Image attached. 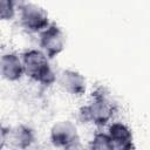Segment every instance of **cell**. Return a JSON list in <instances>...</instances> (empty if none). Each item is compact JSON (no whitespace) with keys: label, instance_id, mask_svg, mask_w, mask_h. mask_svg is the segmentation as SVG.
<instances>
[{"label":"cell","instance_id":"obj_11","mask_svg":"<svg viewBox=\"0 0 150 150\" xmlns=\"http://www.w3.org/2000/svg\"><path fill=\"white\" fill-rule=\"evenodd\" d=\"M18 0H1L0 16L2 20H11L15 15V6Z\"/></svg>","mask_w":150,"mask_h":150},{"label":"cell","instance_id":"obj_10","mask_svg":"<svg viewBox=\"0 0 150 150\" xmlns=\"http://www.w3.org/2000/svg\"><path fill=\"white\" fill-rule=\"evenodd\" d=\"M90 149H97V150H112L114 145L111 143L109 134L105 132H97L94 135L93 139L90 141Z\"/></svg>","mask_w":150,"mask_h":150},{"label":"cell","instance_id":"obj_3","mask_svg":"<svg viewBox=\"0 0 150 150\" xmlns=\"http://www.w3.org/2000/svg\"><path fill=\"white\" fill-rule=\"evenodd\" d=\"M19 19L21 27L28 33H41L49 23L48 13L35 4H20Z\"/></svg>","mask_w":150,"mask_h":150},{"label":"cell","instance_id":"obj_6","mask_svg":"<svg viewBox=\"0 0 150 150\" xmlns=\"http://www.w3.org/2000/svg\"><path fill=\"white\" fill-rule=\"evenodd\" d=\"M59 84L64 91L73 96H82L87 89L83 75L73 69H64L60 73Z\"/></svg>","mask_w":150,"mask_h":150},{"label":"cell","instance_id":"obj_2","mask_svg":"<svg viewBox=\"0 0 150 150\" xmlns=\"http://www.w3.org/2000/svg\"><path fill=\"white\" fill-rule=\"evenodd\" d=\"M25 74L33 81L49 87L56 81V75L49 63V57L41 49H28L21 55Z\"/></svg>","mask_w":150,"mask_h":150},{"label":"cell","instance_id":"obj_4","mask_svg":"<svg viewBox=\"0 0 150 150\" xmlns=\"http://www.w3.org/2000/svg\"><path fill=\"white\" fill-rule=\"evenodd\" d=\"M50 142L56 148L77 149L81 146L76 125L70 121H60L50 129Z\"/></svg>","mask_w":150,"mask_h":150},{"label":"cell","instance_id":"obj_1","mask_svg":"<svg viewBox=\"0 0 150 150\" xmlns=\"http://www.w3.org/2000/svg\"><path fill=\"white\" fill-rule=\"evenodd\" d=\"M116 110L117 105L108 89L104 87H97L91 91L89 103L80 109L79 118L83 123L104 127L112 120Z\"/></svg>","mask_w":150,"mask_h":150},{"label":"cell","instance_id":"obj_9","mask_svg":"<svg viewBox=\"0 0 150 150\" xmlns=\"http://www.w3.org/2000/svg\"><path fill=\"white\" fill-rule=\"evenodd\" d=\"M1 135L8 136L11 143L19 149H27L29 148L34 141H35V134L34 130L27 125H18L14 129H8V131L2 128Z\"/></svg>","mask_w":150,"mask_h":150},{"label":"cell","instance_id":"obj_5","mask_svg":"<svg viewBox=\"0 0 150 150\" xmlns=\"http://www.w3.org/2000/svg\"><path fill=\"white\" fill-rule=\"evenodd\" d=\"M39 34V46L49 59H54L64 49L66 38L56 23H50Z\"/></svg>","mask_w":150,"mask_h":150},{"label":"cell","instance_id":"obj_7","mask_svg":"<svg viewBox=\"0 0 150 150\" xmlns=\"http://www.w3.org/2000/svg\"><path fill=\"white\" fill-rule=\"evenodd\" d=\"M114 149L118 150H131L134 148V136L128 125L122 122H114L108 128Z\"/></svg>","mask_w":150,"mask_h":150},{"label":"cell","instance_id":"obj_8","mask_svg":"<svg viewBox=\"0 0 150 150\" xmlns=\"http://www.w3.org/2000/svg\"><path fill=\"white\" fill-rule=\"evenodd\" d=\"M1 75L8 81H18L25 75V66L22 59L14 53H7L1 56Z\"/></svg>","mask_w":150,"mask_h":150}]
</instances>
